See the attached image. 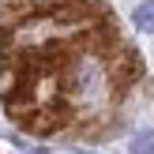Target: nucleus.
I'll return each instance as SVG.
<instances>
[{
	"label": "nucleus",
	"instance_id": "obj_1",
	"mask_svg": "<svg viewBox=\"0 0 154 154\" xmlns=\"http://www.w3.org/2000/svg\"><path fill=\"white\" fill-rule=\"evenodd\" d=\"M135 83V45L102 0H0V102L26 135L102 139Z\"/></svg>",
	"mask_w": 154,
	"mask_h": 154
},
{
	"label": "nucleus",
	"instance_id": "obj_2",
	"mask_svg": "<svg viewBox=\"0 0 154 154\" xmlns=\"http://www.w3.org/2000/svg\"><path fill=\"white\" fill-rule=\"evenodd\" d=\"M132 23H135L139 30H147V34H154V0H147V4H139V8H135Z\"/></svg>",
	"mask_w": 154,
	"mask_h": 154
},
{
	"label": "nucleus",
	"instance_id": "obj_3",
	"mask_svg": "<svg viewBox=\"0 0 154 154\" xmlns=\"http://www.w3.org/2000/svg\"><path fill=\"white\" fill-rule=\"evenodd\" d=\"M132 154H154V135L150 132H139L132 139Z\"/></svg>",
	"mask_w": 154,
	"mask_h": 154
}]
</instances>
